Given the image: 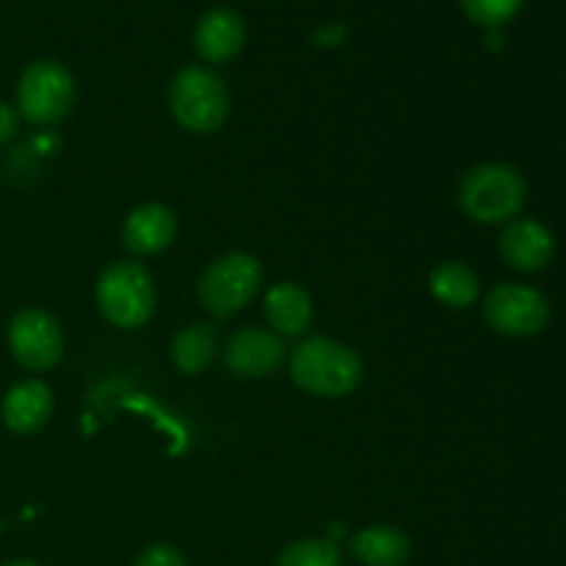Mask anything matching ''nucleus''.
<instances>
[{"mask_svg": "<svg viewBox=\"0 0 566 566\" xmlns=\"http://www.w3.org/2000/svg\"><path fill=\"white\" fill-rule=\"evenodd\" d=\"M287 370L304 392L321 398H343L363 381V359L332 337H307L298 343L287 359Z\"/></svg>", "mask_w": 566, "mask_h": 566, "instance_id": "1", "label": "nucleus"}, {"mask_svg": "<svg viewBox=\"0 0 566 566\" xmlns=\"http://www.w3.org/2000/svg\"><path fill=\"white\" fill-rule=\"evenodd\" d=\"M525 199L528 186L509 164L475 166L459 186V205L479 224H509L523 213Z\"/></svg>", "mask_w": 566, "mask_h": 566, "instance_id": "2", "label": "nucleus"}, {"mask_svg": "<svg viewBox=\"0 0 566 566\" xmlns=\"http://www.w3.org/2000/svg\"><path fill=\"white\" fill-rule=\"evenodd\" d=\"M169 108L177 125L188 133H216L230 111V88L210 66H182L169 86Z\"/></svg>", "mask_w": 566, "mask_h": 566, "instance_id": "3", "label": "nucleus"}, {"mask_svg": "<svg viewBox=\"0 0 566 566\" xmlns=\"http://www.w3.org/2000/svg\"><path fill=\"white\" fill-rule=\"evenodd\" d=\"M97 307L119 329H138L155 313V285L144 265L122 263L108 265L97 280Z\"/></svg>", "mask_w": 566, "mask_h": 566, "instance_id": "4", "label": "nucleus"}, {"mask_svg": "<svg viewBox=\"0 0 566 566\" xmlns=\"http://www.w3.org/2000/svg\"><path fill=\"white\" fill-rule=\"evenodd\" d=\"M263 285V265L247 252H230L213 260L199 280L202 307L216 318H230L247 307Z\"/></svg>", "mask_w": 566, "mask_h": 566, "instance_id": "5", "label": "nucleus"}, {"mask_svg": "<svg viewBox=\"0 0 566 566\" xmlns=\"http://www.w3.org/2000/svg\"><path fill=\"white\" fill-rule=\"evenodd\" d=\"M75 103V81L59 61H33L17 83V108L33 125H55Z\"/></svg>", "mask_w": 566, "mask_h": 566, "instance_id": "6", "label": "nucleus"}, {"mask_svg": "<svg viewBox=\"0 0 566 566\" xmlns=\"http://www.w3.org/2000/svg\"><path fill=\"white\" fill-rule=\"evenodd\" d=\"M484 318L497 335L534 337L551 321V302L536 287L503 282L486 293Z\"/></svg>", "mask_w": 566, "mask_h": 566, "instance_id": "7", "label": "nucleus"}, {"mask_svg": "<svg viewBox=\"0 0 566 566\" xmlns=\"http://www.w3.org/2000/svg\"><path fill=\"white\" fill-rule=\"evenodd\" d=\"M9 346L17 363L28 370H48L64 357L59 321L39 307H25L11 318Z\"/></svg>", "mask_w": 566, "mask_h": 566, "instance_id": "8", "label": "nucleus"}, {"mask_svg": "<svg viewBox=\"0 0 566 566\" xmlns=\"http://www.w3.org/2000/svg\"><path fill=\"white\" fill-rule=\"evenodd\" d=\"M285 363V343L271 329L247 326L230 335L224 346V365L241 379H265Z\"/></svg>", "mask_w": 566, "mask_h": 566, "instance_id": "9", "label": "nucleus"}, {"mask_svg": "<svg viewBox=\"0 0 566 566\" xmlns=\"http://www.w3.org/2000/svg\"><path fill=\"white\" fill-rule=\"evenodd\" d=\"M503 263L512 265L514 271L534 274L542 271L553 260L556 241L553 232L536 219H514L503 227V235L497 241Z\"/></svg>", "mask_w": 566, "mask_h": 566, "instance_id": "10", "label": "nucleus"}, {"mask_svg": "<svg viewBox=\"0 0 566 566\" xmlns=\"http://www.w3.org/2000/svg\"><path fill=\"white\" fill-rule=\"evenodd\" d=\"M243 42H247V25H243L241 14L224 9V6L210 9L193 28V50L208 64L232 61L243 50Z\"/></svg>", "mask_w": 566, "mask_h": 566, "instance_id": "11", "label": "nucleus"}, {"mask_svg": "<svg viewBox=\"0 0 566 566\" xmlns=\"http://www.w3.org/2000/svg\"><path fill=\"white\" fill-rule=\"evenodd\" d=\"M177 235V219L166 205L149 202L133 210L122 227V243L133 254H158L171 247Z\"/></svg>", "mask_w": 566, "mask_h": 566, "instance_id": "12", "label": "nucleus"}, {"mask_svg": "<svg viewBox=\"0 0 566 566\" xmlns=\"http://www.w3.org/2000/svg\"><path fill=\"white\" fill-rule=\"evenodd\" d=\"M265 318L271 332L285 337H302L313 321V298L296 282H276L265 293Z\"/></svg>", "mask_w": 566, "mask_h": 566, "instance_id": "13", "label": "nucleus"}, {"mask_svg": "<svg viewBox=\"0 0 566 566\" xmlns=\"http://www.w3.org/2000/svg\"><path fill=\"white\" fill-rule=\"evenodd\" d=\"M53 415V392L44 381L25 379L11 387L3 398V423L14 434H33Z\"/></svg>", "mask_w": 566, "mask_h": 566, "instance_id": "14", "label": "nucleus"}, {"mask_svg": "<svg viewBox=\"0 0 566 566\" xmlns=\"http://www.w3.org/2000/svg\"><path fill=\"white\" fill-rule=\"evenodd\" d=\"M352 556L363 566H403L412 556V542L392 525H368L348 542Z\"/></svg>", "mask_w": 566, "mask_h": 566, "instance_id": "15", "label": "nucleus"}, {"mask_svg": "<svg viewBox=\"0 0 566 566\" xmlns=\"http://www.w3.org/2000/svg\"><path fill=\"white\" fill-rule=\"evenodd\" d=\"M216 352H219V335L208 321H193L182 326L171 340V363L180 374L197 376L213 365Z\"/></svg>", "mask_w": 566, "mask_h": 566, "instance_id": "16", "label": "nucleus"}, {"mask_svg": "<svg viewBox=\"0 0 566 566\" xmlns=\"http://www.w3.org/2000/svg\"><path fill=\"white\" fill-rule=\"evenodd\" d=\"M429 291L431 296L440 304H446V307L464 310L470 307V304L479 302L481 282L470 265L459 263V260H448V263L437 265V269L431 271Z\"/></svg>", "mask_w": 566, "mask_h": 566, "instance_id": "17", "label": "nucleus"}, {"mask_svg": "<svg viewBox=\"0 0 566 566\" xmlns=\"http://www.w3.org/2000/svg\"><path fill=\"white\" fill-rule=\"evenodd\" d=\"M274 566H343V553L332 539H298L276 556Z\"/></svg>", "mask_w": 566, "mask_h": 566, "instance_id": "18", "label": "nucleus"}, {"mask_svg": "<svg viewBox=\"0 0 566 566\" xmlns=\"http://www.w3.org/2000/svg\"><path fill=\"white\" fill-rule=\"evenodd\" d=\"M523 0H462V9L475 25L501 28L520 11Z\"/></svg>", "mask_w": 566, "mask_h": 566, "instance_id": "19", "label": "nucleus"}, {"mask_svg": "<svg viewBox=\"0 0 566 566\" xmlns=\"http://www.w3.org/2000/svg\"><path fill=\"white\" fill-rule=\"evenodd\" d=\"M133 566H188L186 556L171 545H153L136 558Z\"/></svg>", "mask_w": 566, "mask_h": 566, "instance_id": "20", "label": "nucleus"}, {"mask_svg": "<svg viewBox=\"0 0 566 566\" xmlns=\"http://www.w3.org/2000/svg\"><path fill=\"white\" fill-rule=\"evenodd\" d=\"M17 133V111L11 105L0 103V144L11 142Z\"/></svg>", "mask_w": 566, "mask_h": 566, "instance_id": "21", "label": "nucleus"}, {"mask_svg": "<svg viewBox=\"0 0 566 566\" xmlns=\"http://www.w3.org/2000/svg\"><path fill=\"white\" fill-rule=\"evenodd\" d=\"M3 566H42V564H36V562H25V558H20V562H9V564H3Z\"/></svg>", "mask_w": 566, "mask_h": 566, "instance_id": "22", "label": "nucleus"}]
</instances>
